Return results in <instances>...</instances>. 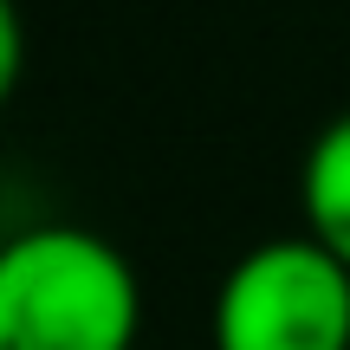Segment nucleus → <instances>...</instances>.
Listing matches in <instances>:
<instances>
[{
  "label": "nucleus",
  "mask_w": 350,
  "mask_h": 350,
  "mask_svg": "<svg viewBox=\"0 0 350 350\" xmlns=\"http://www.w3.org/2000/svg\"><path fill=\"white\" fill-rule=\"evenodd\" d=\"M214 350H350V266L312 234L247 247L214 292Z\"/></svg>",
  "instance_id": "f03ea898"
},
{
  "label": "nucleus",
  "mask_w": 350,
  "mask_h": 350,
  "mask_svg": "<svg viewBox=\"0 0 350 350\" xmlns=\"http://www.w3.org/2000/svg\"><path fill=\"white\" fill-rule=\"evenodd\" d=\"M299 214L305 234L350 266V111L331 117L299 163Z\"/></svg>",
  "instance_id": "7ed1b4c3"
},
{
  "label": "nucleus",
  "mask_w": 350,
  "mask_h": 350,
  "mask_svg": "<svg viewBox=\"0 0 350 350\" xmlns=\"http://www.w3.org/2000/svg\"><path fill=\"white\" fill-rule=\"evenodd\" d=\"M20 72H26V26H20V7L0 0V111H7Z\"/></svg>",
  "instance_id": "20e7f679"
},
{
  "label": "nucleus",
  "mask_w": 350,
  "mask_h": 350,
  "mask_svg": "<svg viewBox=\"0 0 350 350\" xmlns=\"http://www.w3.org/2000/svg\"><path fill=\"white\" fill-rule=\"evenodd\" d=\"M143 286L104 234L46 221L0 240V350H137Z\"/></svg>",
  "instance_id": "f257e3e1"
}]
</instances>
